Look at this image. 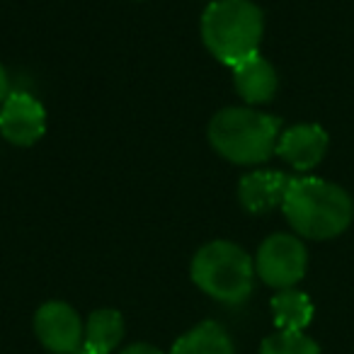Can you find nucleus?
<instances>
[{
	"mask_svg": "<svg viewBox=\"0 0 354 354\" xmlns=\"http://www.w3.org/2000/svg\"><path fill=\"white\" fill-rule=\"evenodd\" d=\"M289 226L310 241H328L349 228L354 202L339 185L320 177H291L281 204Z\"/></svg>",
	"mask_w": 354,
	"mask_h": 354,
	"instance_id": "1",
	"label": "nucleus"
},
{
	"mask_svg": "<svg viewBox=\"0 0 354 354\" xmlns=\"http://www.w3.org/2000/svg\"><path fill=\"white\" fill-rule=\"evenodd\" d=\"M281 122L250 107H226L209 122V143L236 165H260L277 153Z\"/></svg>",
	"mask_w": 354,
	"mask_h": 354,
	"instance_id": "2",
	"label": "nucleus"
},
{
	"mask_svg": "<svg viewBox=\"0 0 354 354\" xmlns=\"http://www.w3.org/2000/svg\"><path fill=\"white\" fill-rule=\"evenodd\" d=\"M265 35V15L252 0H212L202 15V41L221 64L255 56Z\"/></svg>",
	"mask_w": 354,
	"mask_h": 354,
	"instance_id": "3",
	"label": "nucleus"
},
{
	"mask_svg": "<svg viewBox=\"0 0 354 354\" xmlns=\"http://www.w3.org/2000/svg\"><path fill=\"white\" fill-rule=\"evenodd\" d=\"M192 281L226 306H241L255 286V260L231 241H212L197 250L189 267Z\"/></svg>",
	"mask_w": 354,
	"mask_h": 354,
	"instance_id": "4",
	"label": "nucleus"
},
{
	"mask_svg": "<svg viewBox=\"0 0 354 354\" xmlns=\"http://www.w3.org/2000/svg\"><path fill=\"white\" fill-rule=\"evenodd\" d=\"M308 252L299 236L274 233L265 238L255 255V274L272 289H294L306 274Z\"/></svg>",
	"mask_w": 354,
	"mask_h": 354,
	"instance_id": "5",
	"label": "nucleus"
},
{
	"mask_svg": "<svg viewBox=\"0 0 354 354\" xmlns=\"http://www.w3.org/2000/svg\"><path fill=\"white\" fill-rule=\"evenodd\" d=\"M35 333L51 354H78L83 349L85 323L66 301H46L35 313Z\"/></svg>",
	"mask_w": 354,
	"mask_h": 354,
	"instance_id": "6",
	"label": "nucleus"
},
{
	"mask_svg": "<svg viewBox=\"0 0 354 354\" xmlns=\"http://www.w3.org/2000/svg\"><path fill=\"white\" fill-rule=\"evenodd\" d=\"M0 133L12 146H35L46 133V109L30 93L8 95V100L0 104Z\"/></svg>",
	"mask_w": 354,
	"mask_h": 354,
	"instance_id": "7",
	"label": "nucleus"
},
{
	"mask_svg": "<svg viewBox=\"0 0 354 354\" xmlns=\"http://www.w3.org/2000/svg\"><path fill=\"white\" fill-rule=\"evenodd\" d=\"M328 151V133L318 124H296L281 131L277 153L281 160L289 162L294 170L308 172L323 160Z\"/></svg>",
	"mask_w": 354,
	"mask_h": 354,
	"instance_id": "8",
	"label": "nucleus"
},
{
	"mask_svg": "<svg viewBox=\"0 0 354 354\" xmlns=\"http://www.w3.org/2000/svg\"><path fill=\"white\" fill-rule=\"evenodd\" d=\"M291 177L279 170H255L241 177L238 199L241 207L250 214H267L281 207L289 189Z\"/></svg>",
	"mask_w": 354,
	"mask_h": 354,
	"instance_id": "9",
	"label": "nucleus"
},
{
	"mask_svg": "<svg viewBox=\"0 0 354 354\" xmlns=\"http://www.w3.org/2000/svg\"><path fill=\"white\" fill-rule=\"evenodd\" d=\"M233 85L248 104H265L277 95L279 78L265 56L255 54L233 66Z\"/></svg>",
	"mask_w": 354,
	"mask_h": 354,
	"instance_id": "10",
	"label": "nucleus"
},
{
	"mask_svg": "<svg viewBox=\"0 0 354 354\" xmlns=\"http://www.w3.org/2000/svg\"><path fill=\"white\" fill-rule=\"evenodd\" d=\"M170 354H236L233 339L221 323L204 320L172 344Z\"/></svg>",
	"mask_w": 354,
	"mask_h": 354,
	"instance_id": "11",
	"label": "nucleus"
},
{
	"mask_svg": "<svg viewBox=\"0 0 354 354\" xmlns=\"http://www.w3.org/2000/svg\"><path fill=\"white\" fill-rule=\"evenodd\" d=\"M124 337V318L114 308H100L90 313L85 323L83 349L95 354H112Z\"/></svg>",
	"mask_w": 354,
	"mask_h": 354,
	"instance_id": "12",
	"label": "nucleus"
},
{
	"mask_svg": "<svg viewBox=\"0 0 354 354\" xmlns=\"http://www.w3.org/2000/svg\"><path fill=\"white\" fill-rule=\"evenodd\" d=\"M272 318L279 330L304 333L313 320V304L299 289H281L272 299Z\"/></svg>",
	"mask_w": 354,
	"mask_h": 354,
	"instance_id": "13",
	"label": "nucleus"
},
{
	"mask_svg": "<svg viewBox=\"0 0 354 354\" xmlns=\"http://www.w3.org/2000/svg\"><path fill=\"white\" fill-rule=\"evenodd\" d=\"M260 354H320V347L306 333L277 330L274 335L262 339Z\"/></svg>",
	"mask_w": 354,
	"mask_h": 354,
	"instance_id": "14",
	"label": "nucleus"
},
{
	"mask_svg": "<svg viewBox=\"0 0 354 354\" xmlns=\"http://www.w3.org/2000/svg\"><path fill=\"white\" fill-rule=\"evenodd\" d=\"M122 354H162V352L158 347H153V344H148V342H133V344H129Z\"/></svg>",
	"mask_w": 354,
	"mask_h": 354,
	"instance_id": "15",
	"label": "nucleus"
},
{
	"mask_svg": "<svg viewBox=\"0 0 354 354\" xmlns=\"http://www.w3.org/2000/svg\"><path fill=\"white\" fill-rule=\"evenodd\" d=\"M10 78H8V71L3 68V64H0V104L6 102L8 95H10Z\"/></svg>",
	"mask_w": 354,
	"mask_h": 354,
	"instance_id": "16",
	"label": "nucleus"
},
{
	"mask_svg": "<svg viewBox=\"0 0 354 354\" xmlns=\"http://www.w3.org/2000/svg\"><path fill=\"white\" fill-rule=\"evenodd\" d=\"M78 354H95V352H88V349H80Z\"/></svg>",
	"mask_w": 354,
	"mask_h": 354,
	"instance_id": "17",
	"label": "nucleus"
}]
</instances>
